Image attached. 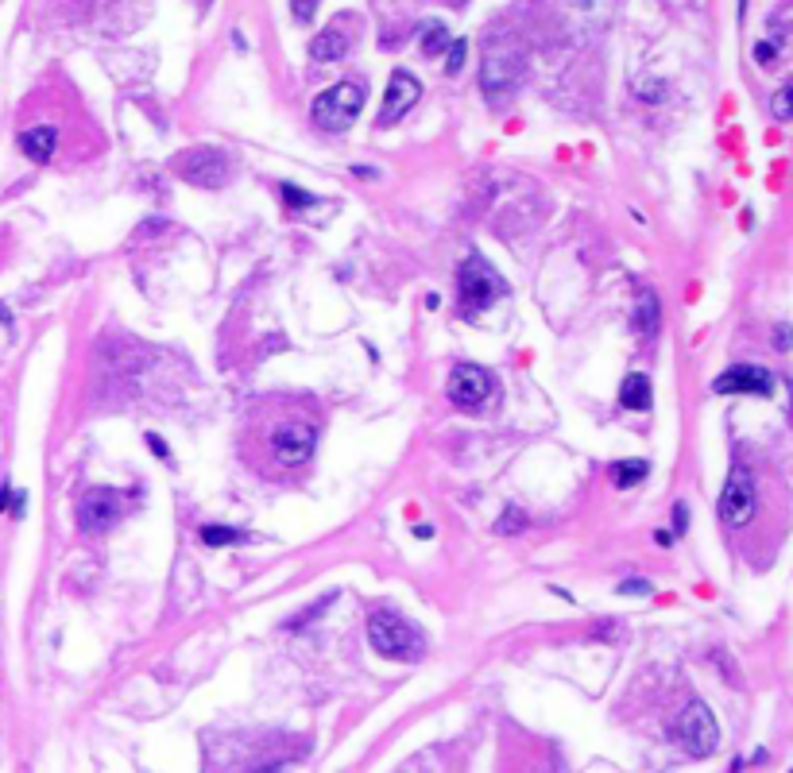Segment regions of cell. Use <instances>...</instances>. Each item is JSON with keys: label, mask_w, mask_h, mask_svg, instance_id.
Returning a JSON list of instances; mask_svg holds the SVG:
<instances>
[{"label": "cell", "mask_w": 793, "mask_h": 773, "mask_svg": "<svg viewBox=\"0 0 793 773\" xmlns=\"http://www.w3.org/2000/svg\"><path fill=\"white\" fill-rule=\"evenodd\" d=\"M368 642L391 661H418L426 653V638L395 611H376L368 619Z\"/></svg>", "instance_id": "1"}, {"label": "cell", "mask_w": 793, "mask_h": 773, "mask_svg": "<svg viewBox=\"0 0 793 773\" xmlns=\"http://www.w3.org/2000/svg\"><path fill=\"white\" fill-rule=\"evenodd\" d=\"M457 295H461L464 318H480V310H488L499 295H504V278L496 275V267L488 263L480 252H472L457 271Z\"/></svg>", "instance_id": "2"}, {"label": "cell", "mask_w": 793, "mask_h": 773, "mask_svg": "<svg viewBox=\"0 0 793 773\" xmlns=\"http://www.w3.org/2000/svg\"><path fill=\"white\" fill-rule=\"evenodd\" d=\"M364 109V81H337L325 93H318L313 101V124L325 128V132H345L348 124Z\"/></svg>", "instance_id": "3"}, {"label": "cell", "mask_w": 793, "mask_h": 773, "mask_svg": "<svg viewBox=\"0 0 793 773\" xmlns=\"http://www.w3.org/2000/svg\"><path fill=\"white\" fill-rule=\"evenodd\" d=\"M720 522L724 526H747L755 519V511H759V495H755V479L743 464L731 468L728 484L724 491H720Z\"/></svg>", "instance_id": "4"}, {"label": "cell", "mask_w": 793, "mask_h": 773, "mask_svg": "<svg viewBox=\"0 0 793 773\" xmlns=\"http://www.w3.org/2000/svg\"><path fill=\"white\" fill-rule=\"evenodd\" d=\"M174 170H179L190 186L221 190V186L229 182V174H232V162H229L225 151H217V147H190V151H182V159H179V167H174Z\"/></svg>", "instance_id": "5"}, {"label": "cell", "mask_w": 793, "mask_h": 773, "mask_svg": "<svg viewBox=\"0 0 793 773\" xmlns=\"http://www.w3.org/2000/svg\"><path fill=\"white\" fill-rule=\"evenodd\" d=\"M673 735L681 739V746L689 751L693 758H713L716 746H720V727H716V716L708 711L705 704H689L681 711L678 727H673Z\"/></svg>", "instance_id": "6"}, {"label": "cell", "mask_w": 793, "mask_h": 773, "mask_svg": "<svg viewBox=\"0 0 793 773\" xmlns=\"http://www.w3.org/2000/svg\"><path fill=\"white\" fill-rule=\"evenodd\" d=\"M522 81V58L511 51V46H492L484 58V74H480V89L492 101H504L511 89Z\"/></svg>", "instance_id": "7"}, {"label": "cell", "mask_w": 793, "mask_h": 773, "mask_svg": "<svg viewBox=\"0 0 793 773\" xmlns=\"http://www.w3.org/2000/svg\"><path fill=\"white\" fill-rule=\"evenodd\" d=\"M313 445H318V429H313L310 421H287V426L275 429L271 453H275L279 464L298 468V464H306L313 456Z\"/></svg>", "instance_id": "8"}, {"label": "cell", "mask_w": 793, "mask_h": 773, "mask_svg": "<svg viewBox=\"0 0 793 773\" xmlns=\"http://www.w3.org/2000/svg\"><path fill=\"white\" fill-rule=\"evenodd\" d=\"M492 391H496V383H492V376H488L484 368L457 364L449 371V403H457L464 410H480L488 398H492Z\"/></svg>", "instance_id": "9"}, {"label": "cell", "mask_w": 793, "mask_h": 773, "mask_svg": "<svg viewBox=\"0 0 793 773\" xmlns=\"http://www.w3.org/2000/svg\"><path fill=\"white\" fill-rule=\"evenodd\" d=\"M418 97H422V86H418L414 74H406V70H395L391 81H388V93H383V109H380V128H391L399 124L406 112L418 104Z\"/></svg>", "instance_id": "10"}, {"label": "cell", "mask_w": 793, "mask_h": 773, "mask_svg": "<svg viewBox=\"0 0 793 773\" xmlns=\"http://www.w3.org/2000/svg\"><path fill=\"white\" fill-rule=\"evenodd\" d=\"M716 395H774V376L759 364H731L713 379Z\"/></svg>", "instance_id": "11"}, {"label": "cell", "mask_w": 793, "mask_h": 773, "mask_svg": "<svg viewBox=\"0 0 793 773\" xmlns=\"http://www.w3.org/2000/svg\"><path fill=\"white\" fill-rule=\"evenodd\" d=\"M116 522V495L113 491H89V495H81L78 503V526L86 534H101L109 530V526Z\"/></svg>", "instance_id": "12"}, {"label": "cell", "mask_w": 793, "mask_h": 773, "mask_svg": "<svg viewBox=\"0 0 793 773\" xmlns=\"http://www.w3.org/2000/svg\"><path fill=\"white\" fill-rule=\"evenodd\" d=\"M348 51V35L341 28H325L310 39V58L313 62H341Z\"/></svg>", "instance_id": "13"}, {"label": "cell", "mask_w": 793, "mask_h": 773, "mask_svg": "<svg viewBox=\"0 0 793 773\" xmlns=\"http://www.w3.org/2000/svg\"><path fill=\"white\" fill-rule=\"evenodd\" d=\"M54 144H58V136H54V128L51 124H39V128H28V132L20 136V147H23V155L28 159H35V162H46L54 155Z\"/></svg>", "instance_id": "14"}, {"label": "cell", "mask_w": 793, "mask_h": 773, "mask_svg": "<svg viewBox=\"0 0 793 773\" xmlns=\"http://www.w3.org/2000/svg\"><path fill=\"white\" fill-rule=\"evenodd\" d=\"M620 403H623L627 410H650V403H655V386H650V379L643 376V371H631V376L623 379Z\"/></svg>", "instance_id": "15"}, {"label": "cell", "mask_w": 793, "mask_h": 773, "mask_svg": "<svg viewBox=\"0 0 793 773\" xmlns=\"http://www.w3.org/2000/svg\"><path fill=\"white\" fill-rule=\"evenodd\" d=\"M658 321H662L658 295H655V290H639V310H635L639 337H643V341H655V337H658Z\"/></svg>", "instance_id": "16"}, {"label": "cell", "mask_w": 793, "mask_h": 773, "mask_svg": "<svg viewBox=\"0 0 793 773\" xmlns=\"http://www.w3.org/2000/svg\"><path fill=\"white\" fill-rule=\"evenodd\" d=\"M449 43H453V31L441 20H426L422 28H418V46H422V54H430V58L446 54Z\"/></svg>", "instance_id": "17"}, {"label": "cell", "mask_w": 793, "mask_h": 773, "mask_svg": "<svg viewBox=\"0 0 793 773\" xmlns=\"http://www.w3.org/2000/svg\"><path fill=\"white\" fill-rule=\"evenodd\" d=\"M647 472H650L647 461H620V464H612V484L627 491V487H635L639 479H647Z\"/></svg>", "instance_id": "18"}, {"label": "cell", "mask_w": 793, "mask_h": 773, "mask_svg": "<svg viewBox=\"0 0 793 773\" xmlns=\"http://www.w3.org/2000/svg\"><path fill=\"white\" fill-rule=\"evenodd\" d=\"M202 542H205V545H213V549H221V545H237V542H244V534L237 530V526H202Z\"/></svg>", "instance_id": "19"}, {"label": "cell", "mask_w": 793, "mask_h": 773, "mask_svg": "<svg viewBox=\"0 0 793 773\" xmlns=\"http://www.w3.org/2000/svg\"><path fill=\"white\" fill-rule=\"evenodd\" d=\"M464 54H469V43L464 39H453L449 43V51H446V74H461V66H464Z\"/></svg>", "instance_id": "20"}, {"label": "cell", "mask_w": 793, "mask_h": 773, "mask_svg": "<svg viewBox=\"0 0 793 773\" xmlns=\"http://www.w3.org/2000/svg\"><path fill=\"white\" fill-rule=\"evenodd\" d=\"M0 511H8L12 519H20V514H23V491H16V487H0Z\"/></svg>", "instance_id": "21"}, {"label": "cell", "mask_w": 793, "mask_h": 773, "mask_svg": "<svg viewBox=\"0 0 793 773\" xmlns=\"http://www.w3.org/2000/svg\"><path fill=\"white\" fill-rule=\"evenodd\" d=\"M279 190H283V202H287L290 209H306V205L318 202V197H313V194H306V190H295V186H290V182H283V186H279Z\"/></svg>", "instance_id": "22"}, {"label": "cell", "mask_w": 793, "mask_h": 773, "mask_svg": "<svg viewBox=\"0 0 793 773\" xmlns=\"http://www.w3.org/2000/svg\"><path fill=\"white\" fill-rule=\"evenodd\" d=\"M522 526H527V514L515 511V507H507L504 519L496 522V530H499V534H515V530H522Z\"/></svg>", "instance_id": "23"}, {"label": "cell", "mask_w": 793, "mask_h": 773, "mask_svg": "<svg viewBox=\"0 0 793 773\" xmlns=\"http://www.w3.org/2000/svg\"><path fill=\"white\" fill-rule=\"evenodd\" d=\"M771 109H774V116H778V121H789V112H793V89H789V86H782V89L774 93Z\"/></svg>", "instance_id": "24"}, {"label": "cell", "mask_w": 793, "mask_h": 773, "mask_svg": "<svg viewBox=\"0 0 793 773\" xmlns=\"http://www.w3.org/2000/svg\"><path fill=\"white\" fill-rule=\"evenodd\" d=\"M774 54H778V43H755V62L759 66L774 62Z\"/></svg>", "instance_id": "25"}, {"label": "cell", "mask_w": 793, "mask_h": 773, "mask_svg": "<svg viewBox=\"0 0 793 773\" xmlns=\"http://www.w3.org/2000/svg\"><path fill=\"white\" fill-rule=\"evenodd\" d=\"M313 8H318V0H295V20L310 23V20H313Z\"/></svg>", "instance_id": "26"}, {"label": "cell", "mask_w": 793, "mask_h": 773, "mask_svg": "<svg viewBox=\"0 0 793 773\" xmlns=\"http://www.w3.org/2000/svg\"><path fill=\"white\" fill-rule=\"evenodd\" d=\"M620 592H623V595H650V584H647V580H623Z\"/></svg>", "instance_id": "27"}, {"label": "cell", "mask_w": 793, "mask_h": 773, "mask_svg": "<svg viewBox=\"0 0 793 773\" xmlns=\"http://www.w3.org/2000/svg\"><path fill=\"white\" fill-rule=\"evenodd\" d=\"M685 526H689V511H685V503H678L673 507V534H685Z\"/></svg>", "instance_id": "28"}, {"label": "cell", "mask_w": 793, "mask_h": 773, "mask_svg": "<svg viewBox=\"0 0 793 773\" xmlns=\"http://www.w3.org/2000/svg\"><path fill=\"white\" fill-rule=\"evenodd\" d=\"M774 348H778V353H786V348H789V325L786 321L774 329Z\"/></svg>", "instance_id": "29"}, {"label": "cell", "mask_w": 793, "mask_h": 773, "mask_svg": "<svg viewBox=\"0 0 793 773\" xmlns=\"http://www.w3.org/2000/svg\"><path fill=\"white\" fill-rule=\"evenodd\" d=\"M147 445H151V453H155V456H167V445H163V441L155 437V433L147 437Z\"/></svg>", "instance_id": "30"}, {"label": "cell", "mask_w": 793, "mask_h": 773, "mask_svg": "<svg viewBox=\"0 0 793 773\" xmlns=\"http://www.w3.org/2000/svg\"><path fill=\"white\" fill-rule=\"evenodd\" d=\"M287 769H290L287 762H275V766H260V769H255V773H287Z\"/></svg>", "instance_id": "31"}, {"label": "cell", "mask_w": 793, "mask_h": 773, "mask_svg": "<svg viewBox=\"0 0 793 773\" xmlns=\"http://www.w3.org/2000/svg\"><path fill=\"white\" fill-rule=\"evenodd\" d=\"M643 89H647V93H643L647 101H658V97H662V86H643Z\"/></svg>", "instance_id": "32"}, {"label": "cell", "mask_w": 793, "mask_h": 773, "mask_svg": "<svg viewBox=\"0 0 793 773\" xmlns=\"http://www.w3.org/2000/svg\"><path fill=\"white\" fill-rule=\"evenodd\" d=\"M353 174L356 179H376V170H368V167H353Z\"/></svg>", "instance_id": "33"}]
</instances>
